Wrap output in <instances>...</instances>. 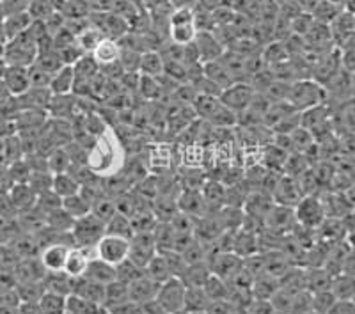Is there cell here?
Wrapping results in <instances>:
<instances>
[{
    "mask_svg": "<svg viewBox=\"0 0 355 314\" xmlns=\"http://www.w3.org/2000/svg\"><path fill=\"white\" fill-rule=\"evenodd\" d=\"M284 101L295 112H304V110L313 109L316 105L325 103V91H323V85H320L313 78H302V80H297L288 85Z\"/></svg>",
    "mask_w": 355,
    "mask_h": 314,
    "instance_id": "1",
    "label": "cell"
},
{
    "mask_svg": "<svg viewBox=\"0 0 355 314\" xmlns=\"http://www.w3.org/2000/svg\"><path fill=\"white\" fill-rule=\"evenodd\" d=\"M105 234V224L93 213L73 220V226L69 229L73 247H82V249H94L100 238Z\"/></svg>",
    "mask_w": 355,
    "mask_h": 314,
    "instance_id": "2",
    "label": "cell"
},
{
    "mask_svg": "<svg viewBox=\"0 0 355 314\" xmlns=\"http://www.w3.org/2000/svg\"><path fill=\"white\" fill-rule=\"evenodd\" d=\"M293 217L297 226L315 233L316 227L325 220V209H323L322 198H318L316 193L302 195V199L293 206Z\"/></svg>",
    "mask_w": 355,
    "mask_h": 314,
    "instance_id": "3",
    "label": "cell"
},
{
    "mask_svg": "<svg viewBox=\"0 0 355 314\" xmlns=\"http://www.w3.org/2000/svg\"><path fill=\"white\" fill-rule=\"evenodd\" d=\"M185 295L187 286L180 277H171L166 282H162L158 288L157 300L166 314H178L185 311Z\"/></svg>",
    "mask_w": 355,
    "mask_h": 314,
    "instance_id": "4",
    "label": "cell"
},
{
    "mask_svg": "<svg viewBox=\"0 0 355 314\" xmlns=\"http://www.w3.org/2000/svg\"><path fill=\"white\" fill-rule=\"evenodd\" d=\"M128 250H130L128 238L112 236V234H103V236L100 238V242L94 245L93 252H94V258H98V259H101V261H105V263H109V265L116 266L128 258Z\"/></svg>",
    "mask_w": 355,
    "mask_h": 314,
    "instance_id": "5",
    "label": "cell"
},
{
    "mask_svg": "<svg viewBox=\"0 0 355 314\" xmlns=\"http://www.w3.org/2000/svg\"><path fill=\"white\" fill-rule=\"evenodd\" d=\"M256 98V89L247 82H234L230 87L222 89V93L218 94V100L224 107L233 110L236 116L243 114L250 107L252 100Z\"/></svg>",
    "mask_w": 355,
    "mask_h": 314,
    "instance_id": "6",
    "label": "cell"
},
{
    "mask_svg": "<svg viewBox=\"0 0 355 314\" xmlns=\"http://www.w3.org/2000/svg\"><path fill=\"white\" fill-rule=\"evenodd\" d=\"M158 254L157 243H155L153 233H133L130 238L128 259L144 270L148 263Z\"/></svg>",
    "mask_w": 355,
    "mask_h": 314,
    "instance_id": "7",
    "label": "cell"
},
{
    "mask_svg": "<svg viewBox=\"0 0 355 314\" xmlns=\"http://www.w3.org/2000/svg\"><path fill=\"white\" fill-rule=\"evenodd\" d=\"M329 33H331L332 44L334 49H343L345 44L354 43L355 33V17L352 9H341L338 17L329 24Z\"/></svg>",
    "mask_w": 355,
    "mask_h": 314,
    "instance_id": "8",
    "label": "cell"
},
{
    "mask_svg": "<svg viewBox=\"0 0 355 314\" xmlns=\"http://www.w3.org/2000/svg\"><path fill=\"white\" fill-rule=\"evenodd\" d=\"M302 190H300L299 182L295 177L290 176H279L275 185L272 186L270 198L274 201V204L279 206H286V208H293L297 202L302 199Z\"/></svg>",
    "mask_w": 355,
    "mask_h": 314,
    "instance_id": "9",
    "label": "cell"
},
{
    "mask_svg": "<svg viewBox=\"0 0 355 314\" xmlns=\"http://www.w3.org/2000/svg\"><path fill=\"white\" fill-rule=\"evenodd\" d=\"M192 44H194V50L201 64L217 61L226 52V49L222 46L220 40L215 36L214 30H199Z\"/></svg>",
    "mask_w": 355,
    "mask_h": 314,
    "instance_id": "10",
    "label": "cell"
},
{
    "mask_svg": "<svg viewBox=\"0 0 355 314\" xmlns=\"http://www.w3.org/2000/svg\"><path fill=\"white\" fill-rule=\"evenodd\" d=\"M2 85L8 96L18 98L31 89V75L28 68L24 66H6L2 75Z\"/></svg>",
    "mask_w": 355,
    "mask_h": 314,
    "instance_id": "11",
    "label": "cell"
},
{
    "mask_svg": "<svg viewBox=\"0 0 355 314\" xmlns=\"http://www.w3.org/2000/svg\"><path fill=\"white\" fill-rule=\"evenodd\" d=\"M158 288H160L158 282H155L153 279H150L146 274H142L141 277L135 279V281L128 284V300L135 304V306L151 302V300L157 298Z\"/></svg>",
    "mask_w": 355,
    "mask_h": 314,
    "instance_id": "12",
    "label": "cell"
},
{
    "mask_svg": "<svg viewBox=\"0 0 355 314\" xmlns=\"http://www.w3.org/2000/svg\"><path fill=\"white\" fill-rule=\"evenodd\" d=\"M68 243L50 242L40 254V263L44 272H62L68 256Z\"/></svg>",
    "mask_w": 355,
    "mask_h": 314,
    "instance_id": "13",
    "label": "cell"
},
{
    "mask_svg": "<svg viewBox=\"0 0 355 314\" xmlns=\"http://www.w3.org/2000/svg\"><path fill=\"white\" fill-rule=\"evenodd\" d=\"M94 252L91 249H82V247H69L68 256H66L64 263V272L66 275H69L71 279H78L84 275L85 268H87L89 259L93 258Z\"/></svg>",
    "mask_w": 355,
    "mask_h": 314,
    "instance_id": "14",
    "label": "cell"
},
{
    "mask_svg": "<svg viewBox=\"0 0 355 314\" xmlns=\"http://www.w3.org/2000/svg\"><path fill=\"white\" fill-rule=\"evenodd\" d=\"M71 295L84 298L87 302L94 304V306L103 307V297H105V286L98 284V282L89 281L85 277H78L73 281V291Z\"/></svg>",
    "mask_w": 355,
    "mask_h": 314,
    "instance_id": "15",
    "label": "cell"
},
{
    "mask_svg": "<svg viewBox=\"0 0 355 314\" xmlns=\"http://www.w3.org/2000/svg\"><path fill=\"white\" fill-rule=\"evenodd\" d=\"M178 211L190 215L194 218H205L206 217V202L202 199L199 190H185V192L178 198L176 201Z\"/></svg>",
    "mask_w": 355,
    "mask_h": 314,
    "instance_id": "16",
    "label": "cell"
},
{
    "mask_svg": "<svg viewBox=\"0 0 355 314\" xmlns=\"http://www.w3.org/2000/svg\"><path fill=\"white\" fill-rule=\"evenodd\" d=\"M50 93L53 96H66V94H71L73 89H75V69L73 66H61L50 78L49 84Z\"/></svg>",
    "mask_w": 355,
    "mask_h": 314,
    "instance_id": "17",
    "label": "cell"
},
{
    "mask_svg": "<svg viewBox=\"0 0 355 314\" xmlns=\"http://www.w3.org/2000/svg\"><path fill=\"white\" fill-rule=\"evenodd\" d=\"M12 206L17 208L18 213H27L36 206V192H34L28 183H15L12 189L8 192Z\"/></svg>",
    "mask_w": 355,
    "mask_h": 314,
    "instance_id": "18",
    "label": "cell"
},
{
    "mask_svg": "<svg viewBox=\"0 0 355 314\" xmlns=\"http://www.w3.org/2000/svg\"><path fill=\"white\" fill-rule=\"evenodd\" d=\"M82 277L89 279V281L98 282V284H103L107 286L109 282L116 281V266L109 265V263L101 261L98 258H91L87 263V268H85L84 275Z\"/></svg>",
    "mask_w": 355,
    "mask_h": 314,
    "instance_id": "19",
    "label": "cell"
},
{
    "mask_svg": "<svg viewBox=\"0 0 355 314\" xmlns=\"http://www.w3.org/2000/svg\"><path fill=\"white\" fill-rule=\"evenodd\" d=\"M119 53H121L119 43H117L116 40H110V37H103V40L98 43L96 49L89 53V55L93 57L94 62H96L100 68H103V66H110L114 64V62L119 61Z\"/></svg>",
    "mask_w": 355,
    "mask_h": 314,
    "instance_id": "20",
    "label": "cell"
},
{
    "mask_svg": "<svg viewBox=\"0 0 355 314\" xmlns=\"http://www.w3.org/2000/svg\"><path fill=\"white\" fill-rule=\"evenodd\" d=\"M166 71V62L162 59L158 50H146L141 53V61H139V75L146 77L160 78Z\"/></svg>",
    "mask_w": 355,
    "mask_h": 314,
    "instance_id": "21",
    "label": "cell"
},
{
    "mask_svg": "<svg viewBox=\"0 0 355 314\" xmlns=\"http://www.w3.org/2000/svg\"><path fill=\"white\" fill-rule=\"evenodd\" d=\"M80 189L82 185L77 182V177L71 176L69 173L52 174V185H50V190L55 193L57 198H71V195L80 192Z\"/></svg>",
    "mask_w": 355,
    "mask_h": 314,
    "instance_id": "22",
    "label": "cell"
},
{
    "mask_svg": "<svg viewBox=\"0 0 355 314\" xmlns=\"http://www.w3.org/2000/svg\"><path fill=\"white\" fill-rule=\"evenodd\" d=\"M33 18H31V15H28L27 11L25 12H17V15H8V17H4V20H2V30H4V36H6V41L12 40V37H17L18 34L25 33L31 25H33Z\"/></svg>",
    "mask_w": 355,
    "mask_h": 314,
    "instance_id": "23",
    "label": "cell"
},
{
    "mask_svg": "<svg viewBox=\"0 0 355 314\" xmlns=\"http://www.w3.org/2000/svg\"><path fill=\"white\" fill-rule=\"evenodd\" d=\"M354 275L350 274H338L331 281V293L334 295L336 300H354L355 291Z\"/></svg>",
    "mask_w": 355,
    "mask_h": 314,
    "instance_id": "24",
    "label": "cell"
},
{
    "mask_svg": "<svg viewBox=\"0 0 355 314\" xmlns=\"http://www.w3.org/2000/svg\"><path fill=\"white\" fill-rule=\"evenodd\" d=\"M144 274L150 279H153L155 282H158V284L166 282L167 279L174 277L173 272H171L169 268V263H167L166 256H164L162 252H158L157 256L148 263V266L144 268Z\"/></svg>",
    "mask_w": 355,
    "mask_h": 314,
    "instance_id": "25",
    "label": "cell"
},
{
    "mask_svg": "<svg viewBox=\"0 0 355 314\" xmlns=\"http://www.w3.org/2000/svg\"><path fill=\"white\" fill-rule=\"evenodd\" d=\"M169 41L178 44V46H189L194 43L196 36H198V27L196 24H183V25H169Z\"/></svg>",
    "mask_w": 355,
    "mask_h": 314,
    "instance_id": "26",
    "label": "cell"
},
{
    "mask_svg": "<svg viewBox=\"0 0 355 314\" xmlns=\"http://www.w3.org/2000/svg\"><path fill=\"white\" fill-rule=\"evenodd\" d=\"M61 208L64 209L66 215H69L73 220H77V218H82L85 217V215L91 213V202H89L80 192L71 195V198L62 199Z\"/></svg>",
    "mask_w": 355,
    "mask_h": 314,
    "instance_id": "27",
    "label": "cell"
},
{
    "mask_svg": "<svg viewBox=\"0 0 355 314\" xmlns=\"http://www.w3.org/2000/svg\"><path fill=\"white\" fill-rule=\"evenodd\" d=\"M128 302V284L119 281L109 282L105 286V297H103V309H110L114 306Z\"/></svg>",
    "mask_w": 355,
    "mask_h": 314,
    "instance_id": "28",
    "label": "cell"
},
{
    "mask_svg": "<svg viewBox=\"0 0 355 314\" xmlns=\"http://www.w3.org/2000/svg\"><path fill=\"white\" fill-rule=\"evenodd\" d=\"M105 234H112V236H121V238H132L133 229H132V222H130V217L126 215L116 213L105 222Z\"/></svg>",
    "mask_w": 355,
    "mask_h": 314,
    "instance_id": "29",
    "label": "cell"
},
{
    "mask_svg": "<svg viewBox=\"0 0 355 314\" xmlns=\"http://www.w3.org/2000/svg\"><path fill=\"white\" fill-rule=\"evenodd\" d=\"M71 166V155L66 151V148H55L46 158V169H49L50 174L68 173Z\"/></svg>",
    "mask_w": 355,
    "mask_h": 314,
    "instance_id": "30",
    "label": "cell"
},
{
    "mask_svg": "<svg viewBox=\"0 0 355 314\" xmlns=\"http://www.w3.org/2000/svg\"><path fill=\"white\" fill-rule=\"evenodd\" d=\"M202 290H205L210 302L211 300H226L227 293H230V282L210 274V277L206 279V282L202 284Z\"/></svg>",
    "mask_w": 355,
    "mask_h": 314,
    "instance_id": "31",
    "label": "cell"
},
{
    "mask_svg": "<svg viewBox=\"0 0 355 314\" xmlns=\"http://www.w3.org/2000/svg\"><path fill=\"white\" fill-rule=\"evenodd\" d=\"M37 304H40L43 314H66V297L62 295L43 291Z\"/></svg>",
    "mask_w": 355,
    "mask_h": 314,
    "instance_id": "32",
    "label": "cell"
},
{
    "mask_svg": "<svg viewBox=\"0 0 355 314\" xmlns=\"http://www.w3.org/2000/svg\"><path fill=\"white\" fill-rule=\"evenodd\" d=\"M103 37L105 36H103V33H101L100 28H96L94 25L89 24L84 30H80V33L77 34V43L85 53H91Z\"/></svg>",
    "mask_w": 355,
    "mask_h": 314,
    "instance_id": "33",
    "label": "cell"
},
{
    "mask_svg": "<svg viewBox=\"0 0 355 314\" xmlns=\"http://www.w3.org/2000/svg\"><path fill=\"white\" fill-rule=\"evenodd\" d=\"M339 11H341V8L331 4L327 0H318V4L311 9V17H313V20H315L316 24L329 25L336 17H338Z\"/></svg>",
    "mask_w": 355,
    "mask_h": 314,
    "instance_id": "34",
    "label": "cell"
},
{
    "mask_svg": "<svg viewBox=\"0 0 355 314\" xmlns=\"http://www.w3.org/2000/svg\"><path fill=\"white\" fill-rule=\"evenodd\" d=\"M210 304L205 290L201 288H187L185 295V311L189 313H205L206 306Z\"/></svg>",
    "mask_w": 355,
    "mask_h": 314,
    "instance_id": "35",
    "label": "cell"
},
{
    "mask_svg": "<svg viewBox=\"0 0 355 314\" xmlns=\"http://www.w3.org/2000/svg\"><path fill=\"white\" fill-rule=\"evenodd\" d=\"M139 93L146 100H158L160 94L164 93V85H162L160 78L146 77V75H139Z\"/></svg>",
    "mask_w": 355,
    "mask_h": 314,
    "instance_id": "36",
    "label": "cell"
},
{
    "mask_svg": "<svg viewBox=\"0 0 355 314\" xmlns=\"http://www.w3.org/2000/svg\"><path fill=\"white\" fill-rule=\"evenodd\" d=\"M27 12L34 21H46L57 11L53 8L52 0H31Z\"/></svg>",
    "mask_w": 355,
    "mask_h": 314,
    "instance_id": "37",
    "label": "cell"
},
{
    "mask_svg": "<svg viewBox=\"0 0 355 314\" xmlns=\"http://www.w3.org/2000/svg\"><path fill=\"white\" fill-rule=\"evenodd\" d=\"M142 274H144V270L139 268L135 263L130 261L128 258L123 263H119V265H116V281L123 282V284H130V282L141 277Z\"/></svg>",
    "mask_w": 355,
    "mask_h": 314,
    "instance_id": "38",
    "label": "cell"
},
{
    "mask_svg": "<svg viewBox=\"0 0 355 314\" xmlns=\"http://www.w3.org/2000/svg\"><path fill=\"white\" fill-rule=\"evenodd\" d=\"M334 302H336V298L334 295L331 293V290L313 291V293H311V306H313V311H316V313L325 314L329 309H331V306Z\"/></svg>",
    "mask_w": 355,
    "mask_h": 314,
    "instance_id": "39",
    "label": "cell"
},
{
    "mask_svg": "<svg viewBox=\"0 0 355 314\" xmlns=\"http://www.w3.org/2000/svg\"><path fill=\"white\" fill-rule=\"evenodd\" d=\"M196 24V9L194 8H174L167 17V25H183Z\"/></svg>",
    "mask_w": 355,
    "mask_h": 314,
    "instance_id": "40",
    "label": "cell"
},
{
    "mask_svg": "<svg viewBox=\"0 0 355 314\" xmlns=\"http://www.w3.org/2000/svg\"><path fill=\"white\" fill-rule=\"evenodd\" d=\"M243 311H245V314H272L274 313V307H272L270 300L252 298Z\"/></svg>",
    "mask_w": 355,
    "mask_h": 314,
    "instance_id": "41",
    "label": "cell"
},
{
    "mask_svg": "<svg viewBox=\"0 0 355 314\" xmlns=\"http://www.w3.org/2000/svg\"><path fill=\"white\" fill-rule=\"evenodd\" d=\"M31 0H0V6L4 9V15H17V12H25Z\"/></svg>",
    "mask_w": 355,
    "mask_h": 314,
    "instance_id": "42",
    "label": "cell"
},
{
    "mask_svg": "<svg viewBox=\"0 0 355 314\" xmlns=\"http://www.w3.org/2000/svg\"><path fill=\"white\" fill-rule=\"evenodd\" d=\"M234 307L227 300H211L206 306L205 314H233Z\"/></svg>",
    "mask_w": 355,
    "mask_h": 314,
    "instance_id": "43",
    "label": "cell"
},
{
    "mask_svg": "<svg viewBox=\"0 0 355 314\" xmlns=\"http://www.w3.org/2000/svg\"><path fill=\"white\" fill-rule=\"evenodd\" d=\"M325 314H355L354 300H336Z\"/></svg>",
    "mask_w": 355,
    "mask_h": 314,
    "instance_id": "44",
    "label": "cell"
},
{
    "mask_svg": "<svg viewBox=\"0 0 355 314\" xmlns=\"http://www.w3.org/2000/svg\"><path fill=\"white\" fill-rule=\"evenodd\" d=\"M18 314H43L37 300H25V302H20L17 307Z\"/></svg>",
    "mask_w": 355,
    "mask_h": 314,
    "instance_id": "45",
    "label": "cell"
},
{
    "mask_svg": "<svg viewBox=\"0 0 355 314\" xmlns=\"http://www.w3.org/2000/svg\"><path fill=\"white\" fill-rule=\"evenodd\" d=\"M137 314H166V311L162 309L157 300H151V302L137 306Z\"/></svg>",
    "mask_w": 355,
    "mask_h": 314,
    "instance_id": "46",
    "label": "cell"
},
{
    "mask_svg": "<svg viewBox=\"0 0 355 314\" xmlns=\"http://www.w3.org/2000/svg\"><path fill=\"white\" fill-rule=\"evenodd\" d=\"M173 8H196L198 0H169Z\"/></svg>",
    "mask_w": 355,
    "mask_h": 314,
    "instance_id": "47",
    "label": "cell"
},
{
    "mask_svg": "<svg viewBox=\"0 0 355 314\" xmlns=\"http://www.w3.org/2000/svg\"><path fill=\"white\" fill-rule=\"evenodd\" d=\"M331 4L338 6L341 9H352V0H327Z\"/></svg>",
    "mask_w": 355,
    "mask_h": 314,
    "instance_id": "48",
    "label": "cell"
},
{
    "mask_svg": "<svg viewBox=\"0 0 355 314\" xmlns=\"http://www.w3.org/2000/svg\"><path fill=\"white\" fill-rule=\"evenodd\" d=\"M4 9H2V6H0V24H2V20H4Z\"/></svg>",
    "mask_w": 355,
    "mask_h": 314,
    "instance_id": "49",
    "label": "cell"
},
{
    "mask_svg": "<svg viewBox=\"0 0 355 314\" xmlns=\"http://www.w3.org/2000/svg\"><path fill=\"white\" fill-rule=\"evenodd\" d=\"M272 314H288V313H277V311H274V313Z\"/></svg>",
    "mask_w": 355,
    "mask_h": 314,
    "instance_id": "50",
    "label": "cell"
},
{
    "mask_svg": "<svg viewBox=\"0 0 355 314\" xmlns=\"http://www.w3.org/2000/svg\"><path fill=\"white\" fill-rule=\"evenodd\" d=\"M309 314H322V313H316V311H311Z\"/></svg>",
    "mask_w": 355,
    "mask_h": 314,
    "instance_id": "51",
    "label": "cell"
}]
</instances>
